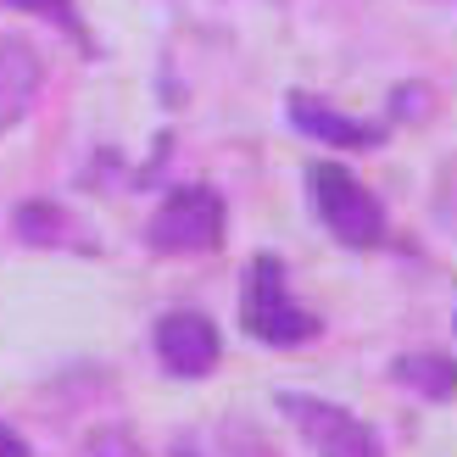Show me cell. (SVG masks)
I'll use <instances>...</instances> for the list:
<instances>
[{
    "label": "cell",
    "instance_id": "10",
    "mask_svg": "<svg viewBox=\"0 0 457 457\" xmlns=\"http://www.w3.org/2000/svg\"><path fill=\"white\" fill-rule=\"evenodd\" d=\"M22 12H39V17H56V22H73V0H12Z\"/></svg>",
    "mask_w": 457,
    "mask_h": 457
},
{
    "label": "cell",
    "instance_id": "2",
    "mask_svg": "<svg viewBox=\"0 0 457 457\" xmlns=\"http://www.w3.org/2000/svg\"><path fill=\"white\" fill-rule=\"evenodd\" d=\"M240 318H245V329L257 335L262 346H302V340L318 335V318H312L307 307H295V302H290L279 257H257V262H251Z\"/></svg>",
    "mask_w": 457,
    "mask_h": 457
},
{
    "label": "cell",
    "instance_id": "7",
    "mask_svg": "<svg viewBox=\"0 0 457 457\" xmlns=\"http://www.w3.org/2000/svg\"><path fill=\"white\" fill-rule=\"evenodd\" d=\"M39 96V56L22 39H0V134H6Z\"/></svg>",
    "mask_w": 457,
    "mask_h": 457
},
{
    "label": "cell",
    "instance_id": "6",
    "mask_svg": "<svg viewBox=\"0 0 457 457\" xmlns=\"http://www.w3.org/2000/svg\"><path fill=\"white\" fill-rule=\"evenodd\" d=\"M285 112H290L295 129L312 134V140H324L329 151H369V145H379V129L346 118V112H335L329 101H318V96H302V89L285 101Z\"/></svg>",
    "mask_w": 457,
    "mask_h": 457
},
{
    "label": "cell",
    "instance_id": "11",
    "mask_svg": "<svg viewBox=\"0 0 457 457\" xmlns=\"http://www.w3.org/2000/svg\"><path fill=\"white\" fill-rule=\"evenodd\" d=\"M0 457H29V446H22V441L12 436L6 424H0Z\"/></svg>",
    "mask_w": 457,
    "mask_h": 457
},
{
    "label": "cell",
    "instance_id": "4",
    "mask_svg": "<svg viewBox=\"0 0 457 457\" xmlns=\"http://www.w3.org/2000/svg\"><path fill=\"white\" fill-rule=\"evenodd\" d=\"M279 413L295 424V436L307 441L312 457H379L374 429L357 413H346L340 402L324 396H302V391H279Z\"/></svg>",
    "mask_w": 457,
    "mask_h": 457
},
{
    "label": "cell",
    "instance_id": "8",
    "mask_svg": "<svg viewBox=\"0 0 457 457\" xmlns=\"http://www.w3.org/2000/svg\"><path fill=\"white\" fill-rule=\"evenodd\" d=\"M396 379H402L413 396H429V402H452V396H457V369H452V357H436V352L396 357Z\"/></svg>",
    "mask_w": 457,
    "mask_h": 457
},
{
    "label": "cell",
    "instance_id": "5",
    "mask_svg": "<svg viewBox=\"0 0 457 457\" xmlns=\"http://www.w3.org/2000/svg\"><path fill=\"white\" fill-rule=\"evenodd\" d=\"M218 324L201 312H168L162 324H156V357H162V369L179 374V379H201L218 369Z\"/></svg>",
    "mask_w": 457,
    "mask_h": 457
},
{
    "label": "cell",
    "instance_id": "1",
    "mask_svg": "<svg viewBox=\"0 0 457 457\" xmlns=\"http://www.w3.org/2000/svg\"><path fill=\"white\" fill-rule=\"evenodd\" d=\"M307 185H312L318 218H324V228H329L340 245H352V251L379 245V235H385V207H379V195L362 185V179H352L340 162H318L307 173Z\"/></svg>",
    "mask_w": 457,
    "mask_h": 457
},
{
    "label": "cell",
    "instance_id": "3",
    "mask_svg": "<svg viewBox=\"0 0 457 457\" xmlns=\"http://www.w3.org/2000/svg\"><path fill=\"white\" fill-rule=\"evenodd\" d=\"M145 240L156 251H173V257H195V251L223 245V195L207 185L168 190V201L145 223Z\"/></svg>",
    "mask_w": 457,
    "mask_h": 457
},
{
    "label": "cell",
    "instance_id": "9",
    "mask_svg": "<svg viewBox=\"0 0 457 457\" xmlns=\"http://www.w3.org/2000/svg\"><path fill=\"white\" fill-rule=\"evenodd\" d=\"M62 212L51 207V201H29V207L17 212V235L22 240H62Z\"/></svg>",
    "mask_w": 457,
    "mask_h": 457
}]
</instances>
